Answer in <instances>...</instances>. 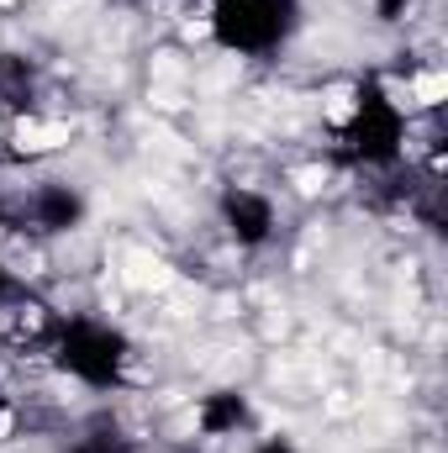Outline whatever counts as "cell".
<instances>
[{
	"label": "cell",
	"mask_w": 448,
	"mask_h": 453,
	"mask_svg": "<svg viewBox=\"0 0 448 453\" xmlns=\"http://www.w3.org/2000/svg\"><path fill=\"white\" fill-rule=\"evenodd\" d=\"M69 121H21L16 127V153H27V158H37V153H53V148H69Z\"/></svg>",
	"instance_id": "cell-1"
},
{
	"label": "cell",
	"mask_w": 448,
	"mask_h": 453,
	"mask_svg": "<svg viewBox=\"0 0 448 453\" xmlns=\"http://www.w3.org/2000/svg\"><path fill=\"white\" fill-rule=\"evenodd\" d=\"M444 74H422V80H417V101H422V106H438V101H444Z\"/></svg>",
	"instance_id": "cell-2"
}]
</instances>
